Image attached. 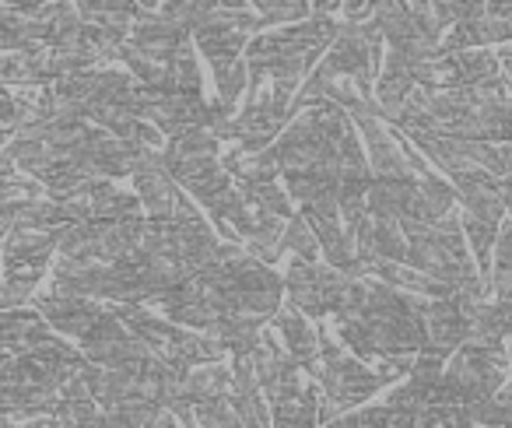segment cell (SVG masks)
I'll return each mask as SVG.
<instances>
[{"label": "cell", "mask_w": 512, "mask_h": 428, "mask_svg": "<svg viewBox=\"0 0 512 428\" xmlns=\"http://www.w3.org/2000/svg\"><path fill=\"white\" fill-rule=\"evenodd\" d=\"M418 179H372V190L365 197V207L376 222H407L418 207Z\"/></svg>", "instance_id": "obj_2"}, {"label": "cell", "mask_w": 512, "mask_h": 428, "mask_svg": "<svg viewBox=\"0 0 512 428\" xmlns=\"http://www.w3.org/2000/svg\"><path fill=\"white\" fill-rule=\"evenodd\" d=\"M271 323L281 330V337H285V351L295 358L299 369H306V365H313L316 358H320V334L309 327L302 313H295L292 306H281Z\"/></svg>", "instance_id": "obj_4"}, {"label": "cell", "mask_w": 512, "mask_h": 428, "mask_svg": "<svg viewBox=\"0 0 512 428\" xmlns=\"http://www.w3.org/2000/svg\"><path fill=\"white\" fill-rule=\"evenodd\" d=\"M281 250L295 253V260L316 264V257H320V239H316V232L309 229V222L302 218V214H295L292 222L285 225V239H281Z\"/></svg>", "instance_id": "obj_6"}, {"label": "cell", "mask_w": 512, "mask_h": 428, "mask_svg": "<svg viewBox=\"0 0 512 428\" xmlns=\"http://www.w3.org/2000/svg\"><path fill=\"white\" fill-rule=\"evenodd\" d=\"M256 11H260V18H264L267 29H274L278 22H306V18H313V11L306 8V4H274V0H264V4H256Z\"/></svg>", "instance_id": "obj_8"}, {"label": "cell", "mask_w": 512, "mask_h": 428, "mask_svg": "<svg viewBox=\"0 0 512 428\" xmlns=\"http://www.w3.org/2000/svg\"><path fill=\"white\" fill-rule=\"evenodd\" d=\"M144 428H179V425H176V414L165 411V407H162V411L151 414V418L144 421Z\"/></svg>", "instance_id": "obj_11"}, {"label": "cell", "mask_w": 512, "mask_h": 428, "mask_svg": "<svg viewBox=\"0 0 512 428\" xmlns=\"http://www.w3.org/2000/svg\"><path fill=\"white\" fill-rule=\"evenodd\" d=\"M134 186L148 222H172L179 186L172 183L169 172H134Z\"/></svg>", "instance_id": "obj_3"}, {"label": "cell", "mask_w": 512, "mask_h": 428, "mask_svg": "<svg viewBox=\"0 0 512 428\" xmlns=\"http://www.w3.org/2000/svg\"><path fill=\"white\" fill-rule=\"evenodd\" d=\"M36 309L57 334L78 337V341L99 323V316L106 313L95 299H74V295H60V292L36 295Z\"/></svg>", "instance_id": "obj_1"}, {"label": "cell", "mask_w": 512, "mask_h": 428, "mask_svg": "<svg viewBox=\"0 0 512 428\" xmlns=\"http://www.w3.org/2000/svg\"><path fill=\"white\" fill-rule=\"evenodd\" d=\"M376 222V218H372ZM372 260L386 264H407V236L397 222H376L372 225Z\"/></svg>", "instance_id": "obj_5"}, {"label": "cell", "mask_w": 512, "mask_h": 428, "mask_svg": "<svg viewBox=\"0 0 512 428\" xmlns=\"http://www.w3.org/2000/svg\"><path fill=\"white\" fill-rule=\"evenodd\" d=\"M214 81H218V99L225 106H235L249 88V64L246 60H235L228 67H214Z\"/></svg>", "instance_id": "obj_7"}, {"label": "cell", "mask_w": 512, "mask_h": 428, "mask_svg": "<svg viewBox=\"0 0 512 428\" xmlns=\"http://www.w3.org/2000/svg\"><path fill=\"white\" fill-rule=\"evenodd\" d=\"M36 285L39 281H29V278H4L0 281V313H4V309H22L25 299L36 295Z\"/></svg>", "instance_id": "obj_9"}, {"label": "cell", "mask_w": 512, "mask_h": 428, "mask_svg": "<svg viewBox=\"0 0 512 428\" xmlns=\"http://www.w3.org/2000/svg\"><path fill=\"white\" fill-rule=\"evenodd\" d=\"M495 267H512V218H509V222H502V229H498Z\"/></svg>", "instance_id": "obj_10"}]
</instances>
